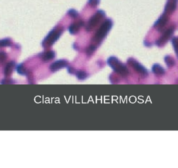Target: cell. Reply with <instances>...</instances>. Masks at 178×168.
Returning <instances> with one entry per match:
<instances>
[{
  "mask_svg": "<svg viewBox=\"0 0 178 168\" xmlns=\"http://www.w3.org/2000/svg\"><path fill=\"white\" fill-rule=\"evenodd\" d=\"M112 26V21L108 19L103 22L93 38V41L96 43H101L106 37Z\"/></svg>",
  "mask_w": 178,
  "mask_h": 168,
  "instance_id": "1",
  "label": "cell"
},
{
  "mask_svg": "<svg viewBox=\"0 0 178 168\" xmlns=\"http://www.w3.org/2000/svg\"><path fill=\"white\" fill-rule=\"evenodd\" d=\"M62 31L63 29L60 27H56L52 29L42 41V46L44 47H48L52 46L59 38Z\"/></svg>",
  "mask_w": 178,
  "mask_h": 168,
  "instance_id": "2",
  "label": "cell"
},
{
  "mask_svg": "<svg viewBox=\"0 0 178 168\" xmlns=\"http://www.w3.org/2000/svg\"><path fill=\"white\" fill-rule=\"evenodd\" d=\"M105 16V13L102 10H99L97 11L95 14L93 15L88 21V23L86 27L87 31H90L96 26H97L99 22Z\"/></svg>",
  "mask_w": 178,
  "mask_h": 168,
  "instance_id": "3",
  "label": "cell"
},
{
  "mask_svg": "<svg viewBox=\"0 0 178 168\" xmlns=\"http://www.w3.org/2000/svg\"><path fill=\"white\" fill-rule=\"evenodd\" d=\"M108 63L114 70L118 72H124L127 71V68L123 64L115 57H111L108 60Z\"/></svg>",
  "mask_w": 178,
  "mask_h": 168,
  "instance_id": "4",
  "label": "cell"
},
{
  "mask_svg": "<svg viewBox=\"0 0 178 168\" xmlns=\"http://www.w3.org/2000/svg\"><path fill=\"white\" fill-rule=\"evenodd\" d=\"M175 28L174 26H171L170 28L165 31L161 37L158 40L156 41V45L157 46H162L167 43L169 39L172 36L174 32Z\"/></svg>",
  "mask_w": 178,
  "mask_h": 168,
  "instance_id": "5",
  "label": "cell"
},
{
  "mask_svg": "<svg viewBox=\"0 0 178 168\" xmlns=\"http://www.w3.org/2000/svg\"><path fill=\"white\" fill-rule=\"evenodd\" d=\"M169 15L164 13L161 16L154 24V27L158 28V31H161L162 29L167 24L169 20Z\"/></svg>",
  "mask_w": 178,
  "mask_h": 168,
  "instance_id": "6",
  "label": "cell"
},
{
  "mask_svg": "<svg viewBox=\"0 0 178 168\" xmlns=\"http://www.w3.org/2000/svg\"><path fill=\"white\" fill-rule=\"evenodd\" d=\"M177 1L178 0H168L165 5L164 13L168 15L172 13L176 9Z\"/></svg>",
  "mask_w": 178,
  "mask_h": 168,
  "instance_id": "7",
  "label": "cell"
},
{
  "mask_svg": "<svg viewBox=\"0 0 178 168\" xmlns=\"http://www.w3.org/2000/svg\"><path fill=\"white\" fill-rule=\"evenodd\" d=\"M67 65V61L64 60H59L52 63L50 66V69L52 71H56L60 69L65 67Z\"/></svg>",
  "mask_w": 178,
  "mask_h": 168,
  "instance_id": "8",
  "label": "cell"
},
{
  "mask_svg": "<svg viewBox=\"0 0 178 168\" xmlns=\"http://www.w3.org/2000/svg\"><path fill=\"white\" fill-rule=\"evenodd\" d=\"M84 22L83 21H79V22H75L71 24L69 27V31L71 34L77 33L79 31V28L81 26H83Z\"/></svg>",
  "mask_w": 178,
  "mask_h": 168,
  "instance_id": "9",
  "label": "cell"
},
{
  "mask_svg": "<svg viewBox=\"0 0 178 168\" xmlns=\"http://www.w3.org/2000/svg\"><path fill=\"white\" fill-rule=\"evenodd\" d=\"M128 62L138 72H142V73H145L146 72V70L145 68H144L140 64L136 62L134 59H131V58L129 59Z\"/></svg>",
  "mask_w": 178,
  "mask_h": 168,
  "instance_id": "10",
  "label": "cell"
},
{
  "mask_svg": "<svg viewBox=\"0 0 178 168\" xmlns=\"http://www.w3.org/2000/svg\"><path fill=\"white\" fill-rule=\"evenodd\" d=\"M55 57V53L53 51H48L42 54V58L44 61H48L51 60Z\"/></svg>",
  "mask_w": 178,
  "mask_h": 168,
  "instance_id": "11",
  "label": "cell"
},
{
  "mask_svg": "<svg viewBox=\"0 0 178 168\" xmlns=\"http://www.w3.org/2000/svg\"><path fill=\"white\" fill-rule=\"evenodd\" d=\"M15 66V63L13 62H11L7 63L5 69V74L6 76H8L11 74V72L13 69V67Z\"/></svg>",
  "mask_w": 178,
  "mask_h": 168,
  "instance_id": "12",
  "label": "cell"
},
{
  "mask_svg": "<svg viewBox=\"0 0 178 168\" xmlns=\"http://www.w3.org/2000/svg\"><path fill=\"white\" fill-rule=\"evenodd\" d=\"M152 70L156 74H163L164 72V69L163 68L158 64H156L153 66Z\"/></svg>",
  "mask_w": 178,
  "mask_h": 168,
  "instance_id": "13",
  "label": "cell"
},
{
  "mask_svg": "<svg viewBox=\"0 0 178 168\" xmlns=\"http://www.w3.org/2000/svg\"><path fill=\"white\" fill-rule=\"evenodd\" d=\"M165 63L167 64V66L169 67H172L174 65L175 61L173 58L170 56H166L165 57Z\"/></svg>",
  "mask_w": 178,
  "mask_h": 168,
  "instance_id": "14",
  "label": "cell"
},
{
  "mask_svg": "<svg viewBox=\"0 0 178 168\" xmlns=\"http://www.w3.org/2000/svg\"><path fill=\"white\" fill-rule=\"evenodd\" d=\"M68 14L70 15V16L74 18H77L78 16V13L77 11L73 9H70V10H69V11H68Z\"/></svg>",
  "mask_w": 178,
  "mask_h": 168,
  "instance_id": "15",
  "label": "cell"
},
{
  "mask_svg": "<svg viewBox=\"0 0 178 168\" xmlns=\"http://www.w3.org/2000/svg\"><path fill=\"white\" fill-rule=\"evenodd\" d=\"M100 0H88V3L91 7H95L98 5Z\"/></svg>",
  "mask_w": 178,
  "mask_h": 168,
  "instance_id": "16",
  "label": "cell"
},
{
  "mask_svg": "<svg viewBox=\"0 0 178 168\" xmlns=\"http://www.w3.org/2000/svg\"><path fill=\"white\" fill-rule=\"evenodd\" d=\"M96 47L95 45H91L87 49V51H86L87 54L88 55H91L96 50Z\"/></svg>",
  "mask_w": 178,
  "mask_h": 168,
  "instance_id": "17",
  "label": "cell"
},
{
  "mask_svg": "<svg viewBox=\"0 0 178 168\" xmlns=\"http://www.w3.org/2000/svg\"><path fill=\"white\" fill-rule=\"evenodd\" d=\"M10 41L8 39H4L0 41V46H9L10 45Z\"/></svg>",
  "mask_w": 178,
  "mask_h": 168,
  "instance_id": "18",
  "label": "cell"
},
{
  "mask_svg": "<svg viewBox=\"0 0 178 168\" xmlns=\"http://www.w3.org/2000/svg\"><path fill=\"white\" fill-rule=\"evenodd\" d=\"M77 78H79V80H83L86 77V74L85 72L83 71H79L77 73Z\"/></svg>",
  "mask_w": 178,
  "mask_h": 168,
  "instance_id": "19",
  "label": "cell"
},
{
  "mask_svg": "<svg viewBox=\"0 0 178 168\" xmlns=\"http://www.w3.org/2000/svg\"><path fill=\"white\" fill-rule=\"evenodd\" d=\"M172 44L173 46L174 47V49L175 52L177 54L178 52V45H177V37H174L172 39Z\"/></svg>",
  "mask_w": 178,
  "mask_h": 168,
  "instance_id": "20",
  "label": "cell"
},
{
  "mask_svg": "<svg viewBox=\"0 0 178 168\" xmlns=\"http://www.w3.org/2000/svg\"><path fill=\"white\" fill-rule=\"evenodd\" d=\"M17 70L19 73L20 74H23L25 73V70H24L23 67L22 66V65H19L17 67Z\"/></svg>",
  "mask_w": 178,
  "mask_h": 168,
  "instance_id": "21",
  "label": "cell"
},
{
  "mask_svg": "<svg viewBox=\"0 0 178 168\" xmlns=\"http://www.w3.org/2000/svg\"><path fill=\"white\" fill-rule=\"evenodd\" d=\"M6 54L3 52H0V62H3L6 59Z\"/></svg>",
  "mask_w": 178,
  "mask_h": 168,
  "instance_id": "22",
  "label": "cell"
}]
</instances>
